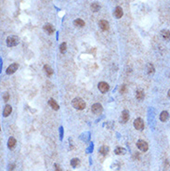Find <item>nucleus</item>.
Wrapping results in <instances>:
<instances>
[{
	"label": "nucleus",
	"instance_id": "26",
	"mask_svg": "<svg viewBox=\"0 0 170 171\" xmlns=\"http://www.w3.org/2000/svg\"><path fill=\"white\" fill-rule=\"evenodd\" d=\"M127 90H128V88H127V86H126V85L121 86V88H120V93L124 94V93H126V92H127Z\"/></svg>",
	"mask_w": 170,
	"mask_h": 171
},
{
	"label": "nucleus",
	"instance_id": "3",
	"mask_svg": "<svg viewBox=\"0 0 170 171\" xmlns=\"http://www.w3.org/2000/svg\"><path fill=\"white\" fill-rule=\"evenodd\" d=\"M137 147H138L141 152H147L148 149H149L148 143L145 141V140H140L139 141L137 142Z\"/></svg>",
	"mask_w": 170,
	"mask_h": 171
},
{
	"label": "nucleus",
	"instance_id": "14",
	"mask_svg": "<svg viewBox=\"0 0 170 171\" xmlns=\"http://www.w3.org/2000/svg\"><path fill=\"white\" fill-rule=\"evenodd\" d=\"M168 118H169V113H168V112H166V111L162 112L161 114H160V120L162 122H166L168 120Z\"/></svg>",
	"mask_w": 170,
	"mask_h": 171
},
{
	"label": "nucleus",
	"instance_id": "13",
	"mask_svg": "<svg viewBox=\"0 0 170 171\" xmlns=\"http://www.w3.org/2000/svg\"><path fill=\"white\" fill-rule=\"evenodd\" d=\"M11 112H12V107L10 105H6L4 108V111H3V115L5 117H8L11 113Z\"/></svg>",
	"mask_w": 170,
	"mask_h": 171
},
{
	"label": "nucleus",
	"instance_id": "30",
	"mask_svg": "<svg viewBox=\"0 0 170 171\" xmlns=\"http://www.w3.org/2000/svg\"><path fill=\"white\" fill-rule=\"evenodd\" d=\"M168 97H170V89L168 90Z\"/></svg>",
	"mask_w": 170,
	"mask_h": 171
},
{
	"label": "nucleus",
	"instance_id": "12",
	"mask_svg": "<svg viewBox=\"0 0 170 171\" xmlns=\"http://www.w3.org/2000/svg\"><path fill=\"white\" fill-rule=\"evenodd\" d=\"M48 104H49V106H50L51 108L53 109V110H55V111H58L59 108H60L59 104H58L53 99H49V100H48Z\"/></svg>",
	"mask_w": 170,
	"mask_h": 171
},
{
	"label": "nucleus",
	"instance_id": "16",
	"mask_svg": "<svg viewBox=\"0 0 170 171\" xmlns=\"http://www.w3.org/2000/svg\"><path fill=\"white\" fill-rule=\"evenodd\" d=\"M161 35L163 36V38L165 39V40H169L170 39V31L168 30H162L161 32Z\"/></svg>",
	"mask_w": 170,
	"mask_h": 171
},
{
	"label": "nucleus",
	"instance_id": "17",
	"mask_svg": "<svg viewBox=\"0 0 170 171\" xmlns=\"http://www.w3.org/2000/svg\"><path fill=\"white\" fill-rule=\"evenodd\" d=\"M73 24H74V26H76V27L82 28V27L85 26V21H83V20H81V19H76L75 21H73Z\"/></svg>",
	"mask_w": 170,
	"mask_h": 171
},
{
	"label": "nucleus",
	"instance_id": "18",
	"mask_svg": "<svg viewBox=\"0 0 170 171\" xmlns=\"http://www.w3.org/2000/svg\"><path fill=\"white\" fill-rule=\"evenodd\" d=\"M115 155H124L126 153H127V151L125 148H122V147H118V148H116L114 151Z\"/></svg>",
	"mask_w": 170,
	"mask_h": 171
},
{
	"label": "nucleus",
	"instance_id": "9",
	"mask_svg": "<svg viewBox=\"0 0 170 171\" xmlns=\"http://www.w3.org/2000/svg\"><path fill=\"white\" fill-rule=\"evenodd\" d=\"M44 30H45V32L47 33L48 34H52V33H54L55 32V28H54V26L50 23H47V24L44 25Z\"/></svg>",
	"mask_w": 170,
	"mask_h": 171
},
{
	"label": "nucleus",
	"instance_id": "29",
	"mask_svg": "<svg viewBox=\"0 0 170 171\" xmlns=\"http://www.w3.org/2000/svg\"><path fill=\"white\" fill-rule=\"evenodd\" d=\"M14 167H15V165H14V164H12V165H9V170L12 171L13 169H14Z\"/></svg>",
	"mask_w": 170,
	"mask_h": 171
},
{
	"label": "nucleus",
	"instance_id": "27",
	"mask_svg": "<svg viewBox=\"0 0 170 171\" xmlns=\"http://www.w3.org/2000/svg\"><path fill=\"white\" fill-rule=\"evenodd\" d=\"M3 99H4L5 101H8L9 99V93L8 92H5L4 94H3Z\"/></svg>",
	"mask_w": 170,
	"mask_h": 171
},
{
	"label": "nucleus",
	"instance_id": "8",
	"mask_svg": "<svg viewBox=\"0 0 170 171\" xmlns=\"http://www.w3.org/2000/svg\"><path fill=\"white\" fill-rule=\"evenodd\" d=\"M128 119H129V113H128L127 110H125L122 112V114H121V117H120V122L121 123H127L128 121Z\"/></svg>",
	"mask_w": 170,
	"mask_h": 171
},
{
	"label": "nucleus",
	"instance_id": "15",
	"mask_svg": "<svg viewBox=\"0 0 170 171\" xmlns=\"http://www.w3.org/2000/svg\"><path fill=\"white\" fill-rule=\"evenodd\" d=\"M16 140L13 138V137H10L9 139V141H8V147H9V149H14V147L16 145Z\"/></svg>",
	"mask_w": 170,
	"mask_h": 171
},
{
	"label": "nucleus",
	"instance_id": "25",
	"mask_svg": "<svg viewBox=\"0 0 170 171\" xmlns=\"http://www.w3.org/2000/svg\"><path fill=\"white\" fill-rule=\"evenodd\" d=\"M60 50L61 53H64L66 51V43H62L60 46Z\"/></svg>",
	"mask_w": 170,
	"mask_h": 171
},
{
	"label": "nucleus",
	"instance_id": "10",
	"mask_svg": "<svg viewBox=\"0 0 170 171\" xmlns=\"http://www.w3.org/2000/svg\"><path fill=\"white\" fill-rule=\"evenodd\" d=\"M99 28L102 31H107V30H109V28H110L109 22L107 21H104V20H102V21H100L99 22Z\"/></svg>",
	"mask_w": 170,
	"mask_h": 171
},
{
	"label": "nucleus",
	"instance_id": "24",
	"mask_svg": "<svg viewBox=\"0 0 170 171\" xmlns=\"http://www.w3.org/2000/svg\"><path fill=\"white\" fill-rule=\"evenodd\" d=\"M147 70H148V74H153L154 73V67L152 63H149L148 65H147Z\"/></svg>",
	"mask_w": 170,
	"mask_h": 171
},
{
	"label": "nucleus",
	"instance_id": "20",
	"mask_svg": "<svg viewBox=\"0 0 170 171\" xmlns=\"http://www.w3.org/2000/svg\"><path fill=\"white\" fill-rule=\"evenodd\" d=\"M90 8H91V10L94 11V12H98L99 10V8H100V6H99V4L97 3V2H94V3H92Z\"/></svg>",
	"mask_w": 170,
	"mask_h": 171
},
{
	"label": "nucleus",
	"instance_id": "19",
	"mask_svg": "<svg viewBox=\"0 0 170 171\" xmlns=\"http://www.w3.org/2000/svg\"><path fill=\"white\" fill-rule=\"evenodd\" d=\"M99 153L101 154L102 155H108V153H109V151H110V149H109V147L108 146H101L100 148H99Z\"/></svg>",
	"mask_w": 170,
	"mask_h": 171
},
{
	"label": "nucleus",
	"instance_id": "6",
	"mask_svg": "<svg viewBox=\"0 0 170 171\" xmlns=\"http://www.w3.org/2000/svg\"><path fill=\"white\" fill-rule=\"evenodd\" d=\"M98 88L101 93H106L109 90L110 87H109V84H107L106 82H99L98 85Z\"/></svg>",
	"mask_w": 170,
	"mask_h": 171
},
{
	"label": "nucleus",
	"instance_id": "23",
	"mask_svg": "<svg viewBox=\"0 0 170 171\" xmlns=\"http://www.w3.org/2000/svg\"><path fill=\"white\" fill-rule=\"evenodd\" d=\"M44 70H45V73H46L48 76H50V75H53V70H52V68H51L50 66L45 65V66H44Z\"/></svg>",
	"mask_w": 170,
	"mask_h": 171
},
{
	"label": "nucleus",
	"instance_id": "28",
	"mask_svg": "<svg viewBox=\"0 0 170 171\" xmlns=\"http://www.w3.org/2000/svg\"><path fill=\"white\" fill-rule=\"evenodd\" d=\"M54 169H55V171H62V168H61L58 164H55V165H54Z\"/></svg>",
	"mask_w": 170,
	"mask_h": 171
},
{
	"label": "nucleus",
	"instance_id": "22",
	"mask_svg": "<svg viewBox=\"0 0 170 171\" xmlns=\"http://www.w3.org/2000/svg\"><path fill=\"white\" fill-rule=\"evenodd\" d=\"M80 165V160L78 158H72V160H71V166H72V167H77L78 166Z\"/></svg>",
	"mask_w": 170,
	"mask_h": 171
},
{
	"label": "nucleus",
	"instance_id": "4",
	"mask_svg": "<svg viewBox=\"0 0 170 171\" xmlns=\"http://www.w3.org/2000/svg\"><path fill=\"white\" fill-rule=\"evenodd\" d=\"M134 127L137 130H142L144 128V122L141 118H137L134 121Z\"/></svg>",
	"mask_w": 170,
	"mask_h": 171
},
{
	"label": "nucleus",
	"instance_id": "2",
	"mask_svg": "<svg viewBox=\"0 0 170 171\" xmlns=\"http://www.w3.org/2000/svg\"><path fill=\"white\" fill-rule=\"evenodd\" d=\"M19 44V38L15 35L12 36H9L7 38V45L8 47H15Z\"/></svg>",
	"mask_w": 170,
	"mask_h": 171
},
{
	"label": "nucleus",
	"instance_id": "11",
	"mask_svg": "<svg viewBox=\"0 0 170 171\" xmlns=\"http://www.w3.org/2000/svg\"><path fill=\"white\" fill-rule=\"evenodd\" d=\"M123 14H124V12H123L122 8H121V7H116L114 12H113V16H114L116 19H120V18H122Z\"/></svg>",
	"mask_w": 170,
	"mask_h": 171
},
{
	"label": "nucleus",
	"instance_id": "21",
	"mask_svg": "<svg viewBox=\"0 0 170 171\" xmlns=\"http://www.w3.org/2000/svg\"><path fill=\"white\" fill-rule=\"evenodd\" d=\"M144 92L142 91V90H137L136 92V98H137V100H142L143 99H144Z\"/></svg>",
	"mask_w": 170,
	"mask_h": 171
},
{
	"label": "nucleus",
	"instance_id": "31",
	"mask_svg": "<svg viewBox=\"0 0 170 171\" xmlns=\"http://www.w3.org/2000/svg\"><path fill=\"white\" fill-rule=\"evenodd\" d=\"M67 171H71V170H67Z\"/></svg>",
	"mask_w": 170,
	"mask_h": 171
},
{
	"label": "nucleus",
	"instance_id": "5",
	"mask_svg": "<svg viewBox=\"0 0 170 171\" xmlns=\"http://www.w3.org/2000/svg\"><path fill=\"white\" fill-rule=\"evenodd\" d=\"M91 111H92V113H95V114H100V113H102V111H103V108H102L101 104H99V103H95V104L92 105Z\"/></svg>",
	"mask_w": 170,
	"mask_h": 171
},
{
	"label": "nucleus",
	"instance_id": "1",
	"mask_svg": "<svg viewBox=\"0 0 170 171\" xmlns=\"http://www.w3.org/2000/svg\"><path fill=\"white\" fill-rule=\"evenodd\" d=\"M72 104L73 106V108L76 109V110H84L85 108V100H83V99H81V98H75V99H73L72 101Z\"/></svg>",
	"mask_w": 170,
	"mask_h": 171
},
{
	"label": "nucleus",
	"instance_id": "7",
	"mask_svg": "<svg viewBox=\"0 0 170 171\" xmlns=\"http://www.w3.org/2000/svg\"><path fill=\"white\" fill-rule=\"evenodd\" d=\"M18 68H19V64H18V63H12L10 66L8 67V69H7V74H8V75H12V74H14L15 72L17 71Z\"/></svg>",
	"mask_w": 170,
	"mask_h": 171
}]
</instances>
